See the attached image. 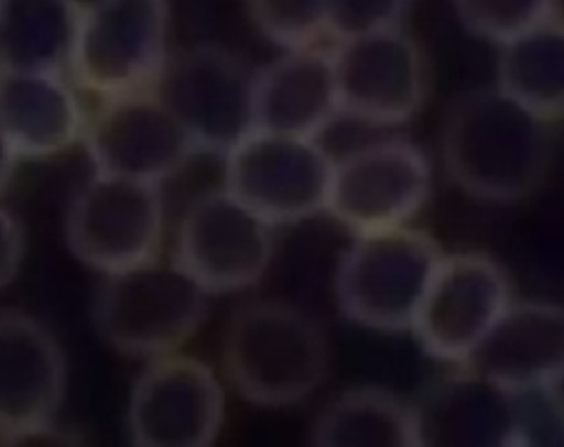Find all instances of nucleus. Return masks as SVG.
Instances as JSON below:
<instances>
[{
	"mask_svg": "<svg viewBox=\"0 0 564 447\" xmlns=\"http://www.w3.org/2000/svg\"><path fill=\"white\" fill-rule=\"evenodd\" d=\"M454 9L471 35L502 44L544 22L549 0H454Z\"/></svg>",
	"mask_w": 564,
	"mask_h": 447,
	"instance_id": "obj_25",
	"label": "nucleus"
},
{
	"mask_svg": "<svg viewBox=\"0 0 564 447\" xmlns=\"http://www.w3.org/2000/svg\"><path fill=\"white\" fill-rule=\"evenodd\" d=\"M20 156L15 154V150L9 145V141L2 137L0 132V192L7 187V183L11 181L15 165H18Z\"/></svg>",
	"mask_w": 564,
	"mask_h": 447,
	"instance_id": "obj_28",
	"label": "nucleus"
},
{
	"mask_svg": "<svg viewBox=\"0 0 564 447\" xmlns=\"http://www.w3.org/2000/svg\"><path fill=\"white\" fill-rule=\"evenodd\" d=\"M308 443L315 447H419L412 401L379 385L346 388L315 414Z\"/></svg>",
	"mask_w": 564,
	"mask_h": 447,
	"instance_id": "obj_20",
	"label": "nucleus"
},
{
	"mask_svg": "<svg viewBox=\"0 0 564 447\" xmlns=\"http://www.w3.org/2000/svg\"><path fill=\"white\" fill-rule=\"evenodd\" d=\"M209 293L172 258L104 273L90 319L97 335L117 352L152 359L181 350L207 317Z\"/></svg>",
	"mask_w": 564,
	"mask_h": 447,
	"instance_id": "obj_3",
	"label": "nucleus"
},
{
	"mask_svg": "<svg viewBox=\"0 0 564 447\" xmlns=\"http://www.w3.org/2000/svg\"><path fill=\"white\" fill-rule=\"evenodd\" d=\"M256 70L234 51L196 44L167 57L152 90L183 126L196 152L225 154L253 123Z\"/></svg>",
	"mask_w": 564,
	"mask_h": 447,
	"instance_id": "obj_7",
	"label": "nucleus"
},
{
	"mask_svg": "<svg viewBox=\"0 0 564 447\" xmlns=\"http://www.w3.org/2000/svg\"><path fill=\"white\" fill-rule=\"evenodd\" d=\"M432 194V165L421 145L383 137L335 159L326 214L350 233L410 225Z\"/></svg>",
	"mask_w": 564,
	"mask_h": 447,
	"instance_id": "obj_11",
	"label": "nucleus"
},
{
	"mask_svg": "<svg viewBox=\"0 0 564 447\" xmlns=\"http://www.w3.org/2000/svg\"><path fill=\"white\" fill-rule=\"evenodd\" d=\"M496 86L549 123L564 119V29L544 20L498 44Z\"/></svg>",
	"mask_w": 564,
	"mask_h": 447,
	"instance_id": "obj_21",
	"label": "nucleus"
},
{
	"mask_svg": "<svg viewBox=\"0 0 564 447\" xmlns=\"http://www.w3.org/2000/svg\"><path fill=\"white\" fill-rule=\"evenodd\" d=\"M223 161V187L273 227L326 214L335 159L317 139L253 128Z\"/></svg>",
	"mask_w": 564,
	"mask_h": 447,
	"instance_id": "obj_6",
	"label": "nucleus"
},
{
	"mask_svg": "<svg viewBox=\"0 0 564 447\" xmlns=\"http://www.w3.org/2000/svg\"><path fill=\"white\" fill-rule=\"evenodd\" d=\"M546 20H551L557 26L564 29V0H549V15H546Z\"/></svg>",
	"mask_w": 564,
	"mask_h": 447,
	"instance_id": "obj_29",
	"label": "nucleus"
},
{
	"mask_svg": "<svg viewBox=\"0 0 564 447\" xmlns=\"http://www.w3.org/2000/svg\"><path fill=\"white\" fill-rule=\"evenodd\" d=\"M167 0H106L77 15L66 73L99 99L150 90L165 66Z\"/></svg>",
	"mask_w": 564,
	"mask_h": 447,
	"instance_id": "obj_5",
	"label": "nucleus"
},
{
	"mask_svg": "<svg viewBox=\"0 0 564 447\" xmlns=\"http://www.w3.org/2000/svg\"><path fill=\"white\" fill-rule=\"evenodd\" d=\"M253 26L275 46L317 44L328 33V0H245Z\"/></svg>",
	"mask_w": 564,
	"mask_h": 447,
	"instance_id": "obj_23",
	"label": "nucleus"
},
{
	"mask_svg": "<svg viewBox=\"0 0 564 447\" xmlns=\"http://www.w3.org/2000/svg\"><path fill=\"white\" fill-rule=\"evenodd\" d=\"M511 299L509 273L491 253H443L410 330L427 357L458 366Z\"/></svg>",
	"mask_w": 564,
	"mask_h": 447,
	"instance_id": "obj_13",
	"label": "nucleus"
},
{
	"mask_svg": "<svg viewBox=\"0 0 564 447\" xmlns=\"http://www.w3.org/2000/svg\"><path fill=\"white\" fill-rule=\"evenodd\" d=\"M82 141L95 172L159 185L198 154L152 88L101 99L86 117Z\"/></svg>",
	"mask_w": 564,
	"mask_h": 447,
	"instance_id": "obj_14",
	"label": "nucleus"
},
{
	"mask_svg": "<svg viewBox=\"0 0 564 447\" xmlns=\"http://www.w3.org/2000/svg\"><path fill=\"white\" fill-rule=\"evenodd\" d=\"M443 253L430 231L412 225L352 233L333 277L341 317L377 332L410 330Z\"/></svg>",
	"mask_w": 564,
	"mask_h": 447,
	"instance_id": "obj_4",
	"label": "nucleus"
},
{
	"mask_svg": "<svg viewBox=\"0 0 564 447\" xmlns=\"http://www.w3.org/2000/svg\"><path fill=\"white\" fill-rule=\"evenodd\" d=\"M410 0H328V35L335 40L401 24Z\"/></svg>",
	"mask_w": 564,
	"mask_h": 447,
	"instance_id": "obj_26",
	"label": "nucleus"
},
{
	"mask_svg": "<svg viewBox=\"0 0 564 447\" xmlns=\"http://www.w3.org/2000/svg\"><path fill=\"white\" fill-rule=\"evenodd\" d=\"M66 2L73 7V11H75L77 15H82V13L90 11L93 7H97V4H101V2H106V0H66Z\"/></svg>",
	"mask_w": 564,
	"mask_h": 447,
	"instance_id": "obj_30",
	"label": "nucleus"
},
{
	"mask_svg": "<svg viewBox=\"0 0 564 447\" xmlns=\"http://www.w3.org/2000/svg\"><path fill=\"white\" fill-rule=\"evenodd\" d=\"M511 390V447H564L562 385L540 383Z\"/></svg>",
	"mask_w": 564,
	"mask_h": 447,
	"instance_id": "obj_24",
	"label": "nucleus"
},
{
	"mask_svg": "<svg viewBox=\"0 0 564 447\" xmlns=\"http://www.w3.org/2000/svg\"><path fill=\"white\" fill-rule=\"evenodd\" d=\"M86 110L64 73L0 68V132L20 159H51L82 141Z\"/></svg>",
	"mask_w": 564,
	"mask_h": 447,
	"instance_id": "obj_18",
	"label": "nucleus"
},
{
	"mask_svg": "<svg viewBox=\"0 0 564 447\" xmlns=\"http://www.w3.org/2000/svg\"><path fill=\"white\" fill-rule=\"evenodd\" d=\"M419 447H511V390L465 366L412 401Z\"/></svg>",
	"mask_w": 564,
	"mask_h": 447,
	"instance_id": "obj_16",
	"label": "nucleus"
},
{
	"mask_svg": "<svg viewBox=\"0 0 564 447\" xmlns=\"http://www.w3.org/2000/svg\"><path fill=\"white\" fill-rule=\"evenodd\" d=\"M77 29L66 0H4L0 9V68L64 73Z\"/></svg>",
	"mask_w": 564,
	"mask_h": 447,
	"instance_id": "obj_22",
	"label": "nucleus"
},
{
	"mask_svg": "<svg viewBox=\"0 0 564 447\" xmlns=\"http://www.w3.org/2000/svg\"><path fill=\"white\" fill-rule=\"evenodd\" d=\"M165 203L159 183L95 172L66 211V244L86 266L119 271L159 255Z\"/></svg>",
	"mask_w": 564,
	"mask_h": 447,
	"instance_id": "obj_9",
	"label": "nucleus"
},
{
	"mask_svg": "<svg viewBox=\"0 0 564 447\" xmlns=\"http://www.w3.org/2000/svg\"><path fill=\"white\" fill-rule=\"evenodd\" d=\"M339 117L330 51L282 48L256 70L253 123L262 130L317 139Z\"/></svg>",
	"mask_w": 564,
	"mask_h": 447,
	"instance_id": "obj_19",
	"label": "nucleus"
},
{
	"mask_svg": "<svg viewBox=\"0 0 564 447\" xmlns=\"http://www.w3.org/2000/svg\"><path fill=\"white\" fill-rule=\"evenodd\" d=\"M339 115L368 126H403L430 92V62L401 24L339 37L330 48Z\"/></svg>",
	"mask_w": 564,
	"mask_h": 447,
	"instance_id": "obj_8",
	"label": "nucleus"
},
{
	"mask_svg": "<svg viewBox=\"0 0 564 447\" xmlns=\"http://www.w3.org/2000/svg\"><path fill=\"white\" fill-rule=\"evenodd\" d=\"M441 163L449 183L478 203L527 200L549 172V121L496 84L463 90L441 123Z\"/></svg>",
	"mask_w": 564,
	"mask_h": 447,
	"instance_id": "obj_1",
	"label": "nucleus"
},
{
	"mask_svg": "<svg viewBox=\"0 0 564 447\" xmlns=\"http://www.w3.org/2000/svg\"><path fill=\"white\" fill-rule=\"evenodd\" d=\"M68 388V363L53 330L37 317L0 310V436L24 440L51 432Z\"/></svg>",
	"mask_w": 564,
	"mask_h": 447,
	"instance_id": "obj_15",
	"label": "nucleus"
},
{
	"mask_svg": "<svg viewBox=\"0 0 564 447\" xmlns=\"http://www.w3.org/2000/svg\"><path fill=\"white\" fill-rule=\"evenodd\" d=\"M2 4H4V0H0V9H2Z\"/></svg>",
	"mask_w": 564,
	"mask_h": 447,
	"instance_id": "obj_31",
	"label": "nucleus"
},
{
	"mask_svg": "<svg viewBox=\"0 0 564 447\" xmlns=\"http://www.w3.org/2000/svg\"><path fill=\"white\" fill-rule=\"evenodd\" d=\"M507 388L564 383V304L511 299L482 341L458 363Z\"/></svg>",
	"mask_w": 564,
	"mask_h": 447,
	"instance_id": "obj_17",
	"label": "nucleus"
},
{
	"mask_svg": "<svg viewBox=\"0 0 564 447\" xmlns=\"http://www.w3.org/2000/svg\"><path fill=\"white\" fill-rule=\"evenodd\" d=\"M223 423L225 388L209 363L181 350L145 359L126 407L132 445L207 447Z\"/></svg>",
	"mask_w": 564,
	"mask_h": 447,
	"instance_id": "obj_12",
	"label": "nucleus"
},
{
	"mask_svg": "<svg viewBox=\"0 0 564 447\" xmlns=\"http://www.w3.org/2000/svg\"><path fill=\"white\" fill-rule=\"evenodd\" d=\"M220 363L238 396L260 407H293L319 390L330 370L324 328L297 304L247 299L229 315Z\"/></svg>",
	"mask_w": 564,
	"mask_h": 447,
	"instance_id": "obj_2",
	"label": "nucleus"
},
{
	"mask_svg": "<svg viewBox=\"0 0 564 447\" xmlns=\"http://www.w3.org/2000/svg\"><path fill=\"white\" fill-rule=\"evenodd\" d=\"M273 225L225 187L198 194L183 211L172 260L209 295L256 286L275 255Z\"/></svg>",
	"mask_w": 564,
	"mask_h": 447,
	"instance_id": "obj_10",
	"label": "nucleus"
},
{
	"mask_svg": "<svg viewBox=\"0 0 564 447\" xmlns=\"http://www.w3.org/2000/svg\"><path fill=\"white\" fill-rule=\"evenodd\" d=\"M26 253V236L20 218L0 203V291L20 273Z\"/></svg>",
	"mask_w": 564,
	"mask_h": 447,
	"instance_id": "obj_27",
	"label": "nucleus"
}]
</instances>
